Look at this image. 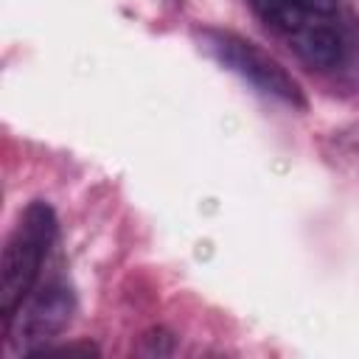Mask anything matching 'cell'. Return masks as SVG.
<instances>
[{
	"label": "cell",
	"instance_id": "6da1fadb",
	"mask_svg": "<svg viewBox=\"0 0 359 359\" xmlns=\"http://www.w3.org/2000/svg\"><path fill=\"white\" fill-rule=\"evenodd\" d=\"M258 20L306 65L337 70L348 56V22L339 0H250Z\"/></svg>",
	"mask_w": 359,
	"mask_h": 359
},
{
	"label": "cell",
	"instance_id": "7a4b0ae2",
	"mask_svg": "<svg viewBox=\"0 0 359 359\" xmlns=\"http://www.w3.org/2000/svg\"><path fill=\"white\" fill-rule=\"evenodd\" d=\"M56 213L48 202L34 199L20 213L0 255V317L8 323L34 292L45 255L56 241Z\"/></svg>",
	"mask_w": 359,
	"mask_h": 359
},
{
	"label": "cell",
	"instance_id": "3957f363",
	"mask_svg": "<svg viewBox=\"0 0 359 359\" xmlns=\"http://www.w3.org/2000/svg\"><path fill=\"white\" fill-rule=\"evenodd\" d=\"M199 45L208 56H213L222 67H227L230 73H236L238 79L252 84L258 93L272 95V98H278L289 107L306 109V95H303L300 84L261 45H255V42H250V39L233 34V31H216V28L202 31Z\"/></svg>",
	"mask_w": 359,
	"mask_h": 359
},
{
	"label": "cell",
	"instance_id": "277c9868",
	"mask_svg": "<svg viewBox=\"0 0 359 359\" xmlns=\"http://www.w3.org/2000/svg\"><path fill=\"white\" fill-rule=\"evenodd\" d=\"M73 314H76L73 289L67 286V280L50 278L36 292H31L25 297V303L14 311V317L8 320V325H11V345L17 351L34 353L48 339L59 337L70 325Z\"/></svg>",
	"mask_w": 359,
	"mask_h": 359
},
{
	"label": "cell",
	"instance_id": "5b68a950",
	"mask_svg": "<svg viewBox=\"0 0 359 359\" xmlns=\"http://www.w3.org/2000/svg\"><path fill=\"white\" fill-rule=\"evenodd\" d=\"M137 351L146 353V356H165V353L174 351V337L168 331H163V328H151V331H146L140 337V348Z\"/></svg>",
	"mask_w": 359,
	"mask_h": 359
}]
</instances>
